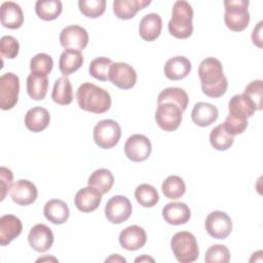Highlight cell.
<instances>
[{
    "instance_id": "22",
    "label": "cell",
    "mask_w": 263,
    "mask_h": 263,
    "mask_svg": "<svg viewBox=\"0 0 263 263\" xmlns=\"http://www.w3.org/2000/svg\"><path fill=\"white\" fill-rule=\"evenodd\" d=\"M218 116L219 112L217 107L204 102L196 103L191 112L192 121L200 127L211 125L218 119Z\"/></svg>"
},
{
    "instance_id": "12",
    "label": "cell",
    "mask_w": 263,
    "mask_h": 263,
    "mask_svg": "<svg viewBox=\"0 0 263 263\" xmlns=\"http://www.w3.org/2000/svg\"><path fill=\"white\" fill-rule=\"evenodd\" d=\"M60 43L65 49H73L81 52L88 43V33L80 26H67L60 34Z\"/></svg>"
},
{
    "instance_id": "4",
    "label": "cell",
    "mask_w": 263,
    "mask_h": 263,
    "mask_svg": "<svg viewBox=\"0 0 263 263\" xmlns=\"http://www.w3.org/2000/svg\"><path fill=\"white\" fill-rule=\"evenodd\" d=\"M171 248L176 259L181 263L194 262L199 256L198 243L189 231H180L173 235Z\"/></svg>"
},
{
    "instance_id": "17",
    "label": "cell",
    "mask_w": 263,
    "mask_h": 263,
    "mask_svg": "<svg viewBox=\"0 0 263 263\" xmlns=\"http://www.w3.org/2000/svg\"><path fill=\"white\" fill-rule=\"evenodd\" d=\"M119 243L127 251H137L143 248L147 241V235L145 230L138 226L132 225L124 228L119 233Z\"/></svg>"
},
{
    "instance_id": "31",
    "label": "cell",
    "mask_w": 263,
    "mask_h": 263,
    "mask_svg": "<svg viewBox=\"0 0 263 263\" xmlns=\"http://www.w3.org/2000/svg\"><path fill=\"white\" fill-rule=\"evenodd\" d=\"M162 103H174L178 105L182 111H185L189 103V98L183 88L166 87L157 97V104Z\"/></svg>"
},
{
    "instance_id": "9",
    "label": "cell",
    "mask_w": 263,
    "mask_h": 263,
    "mask_svg": "<svg viewBox=\"0 0 263 263\" xmlns=\"http://www.w3.org/2000/svg\"><path fill=\"white\" fill-rule=\"evenodd\" d=\"M204 226L210 236L225 239L232 231V220L225 212L214 211L208 215Z\"/></svg>"
},
{
    "instance_id": "20",
    "label": "cell",
    "mask_w": 263,
    "mask_h": 263,
    "mask_svg": "<svg viewBox=\"0 0 263 263\" xmlns=\"http://www.w3.org/2000/svg\"><path fill=\"white\" fill-rule=\"evenodd\" d=\"M1 24L4 28L18 29L24 23V13L18 4L12 1H6L1 4L0 9Z\"/></svg>"
},
{
    "instance_id": "43",
    "label": "cell",
    "mask_w": 263,
    "mask_h": 263,
    "mask_svg": "<svg viewBox=\"0 0 263 263\" xmlns=\"http://www.w3.org/2000/svg\"><path fill=\"white\" fill-rule=\"evenodd\" d=\"M222 124L224 125V128L227 130V133L234 137L236 135L242 134L246 130L248 127V120L237 119L228 115Z\"/></svg>"
},
{
    "instance_id": "1",
    "label": "cell",
    "mask_w": 263,
    "mask_h": 263,
    "mask_svg": "<svg viewBox=\"0 0 263 263\" xmlns=\"http://www.w3.org/2000/svg\"><path fill=\"white\" fill-rule=\"evenodd\" d=\"M198 77L201 81L202 92L210 98L222 97L228 87L223 67L216 58H205L198 66Z\"/></svg>"
},
{
    "instance_id": "24",
    "label": "cell",
    "mask_w": 263,
    "mask_h": 263,
    "mask_svg": "<svg viewBox=\"0 0 263 263\" xmlns=\"http://www.w3.org/2000/svg\"><path fill=\"white\" fill-rule=\"evenodd\" d=\"M25 125L33 133H40L44 130L50 121L49 112L40 106L33 107L25 115Z\"/></svg>"
},
{
    "instance_id": "2",
    "label": "cell",
    "mask_w": 263,
    "mask_h": 263,
    "mask_svg": "<svg viewBox=\"0 0 263 263\" xmlns=\"http://www.w3.org/2000/svg\"><path fill=\"white\" fill-rule=\"evenodd\" d=\"M76 100L80 109L96 114L107 112L112 103L110 93L106 89L90 82H84L78 87Z\"/></svg>"
},
{
    "instance_id": "35",
    "label": "cell",
    "mask_w": 263,
    "mask_h": 263,
    "mask_svg": "<svg viewBox=\"0 0 263 263\" xmlns=\"http://www.w3.org/2000/svg\"><path fill=\"white\" fill-rule=\"evenodd\" d=\"M234 142V137L227 133L223 124L214 127L210 134V143L216 150L225 151L229 149Z\"/></svg>"
},
{
    "instance_id": "23",
    "label": "cell",
    "mask_w": 263,
    "mask_h": 263,
    "mask_svg": "<svg viewBox=\"0 0 263 263\" xmlns=\"http://www.w3.org/2000/svg\"><path fill=\"white\" fill-rule=\"evenodd\" d=\"M162 21L157 13H148L143 16L139 25V34L145 41H154L161 33Z\"/></svg>"
},
{
    "instance_id": "3",
    "label": "cell",
    "mask_w": 263,
    "mask_h": 263,
    "mask_svg": "<svg viewBox=\"0 0 263 263\" xmlns=\"http://www.w3.org/2000/svg\"><path fill=\"white\" fill-rule=\"evenodd\" d=\"M193 9L192 6L184 0L176 1L172 10V18L167 28L172 36L178 39H186L193 32Z\"/></svg>"
},
{
    "instance_id": "11",
    "label": "cell",
    "mask_w": 263,
    "mask_h": 263,
    "mask_svg": "<svg viewBox=\"0 0 263 263\" xmlns=\"http://www.w3.org/2000/svg\"><path fill=\"white\" fill-rule=\"evenodd\" d=\"M152 151L150 140L140 134L132 135L124 144V153L126 157L135 162L146 160Z\"/></svg>"
},
{
    "instance_id": "19",
    "label": "cell",
    "mask_w": 263,
    "mask_h": 263,
    "mask_svg": "<svg viewBox=\"0 0 263 263\" xmlns=\"http://www.w3.org/2000/svg\"><path fill=\"white\" fill-rule=\"evenodd\" d=\"M191 211L185 202H168L162 209V218L171 225H182L189 221Z\"/></svg>"
},
{
    "instance_id": "8",
    "label": "cell",
    "mask_w": 263,
    "mask_h": 263,
    "mask_svg": "<svg viewBox=\"0 0 263 263\" xmlns=\"http://www.w3.org/2000/svg\"><path fill=\"white\" fill-rule=\"evenodd\" d=\"M20 79L11 72L4 73L0 77V105L2 110L12 109L18 99Z\"/></svg>"
},
{
    "instance_id": "18",
    "label": "cell",
    "mask_w": 263,
    "mask_h": 263,
    "mask_svg": "<svg viewBox=\"0 0 263 263\" xmlns=\"http://www.w3.org/2000/svg\"><path fill=\"white\" fill-rule=\"evenodd\" d=\"M228 110H229V116L248 120L249 117H252L257 111V108L253 101L247 97L245 93H238L234 95L229 103H228Z\"/></svg>"
},
{
    "instance_id": "29",
    "label": "cell",
    "mask_w": 263,
    "mask_h": 263,
    "mask_svg": "<svg viewBox=\"0 0 263 263\" xmlns=\"http://www.w3.org/2000/svg\"><path fill=\"white\" fill-rule=\"evenodd\" d=\"M51 99L59 105H69L73 101L72 84L67 76L58 78L53 84Z\"/></svg>"
},
{
    "instance_id": "16",
    "label": "cell",
    "mask_w": 263,
    "mask_h": 263,
    "mask_svg": "<svg viewBox=\"0 0 263 263\" xmlns=\"http://www.w3.org/2000/svg\"><path fill=\"white\" fill-rule=\"evenodd\" d=\"M101 201L102 193L91 186L79 189L74 197L75 206L82 213L93 212L99 208Z\"/></svg>"
},
{
    "instance_id": "44",
    "label": "cell",
    "mask_w": 263,
    "mask_h": 263,
    "mask_svg": "<svg viewBox=\"0 0 263 263\" xmlns=\"http://www.w3.org/2000/svg\"><path fill=\"white\" fill-rule=\"evenodd\" d=\"M12 181H13V174L11 170L5 166H1L0 167V191H1L0 200L1 201L5 198L8 190H10L12 186Z\"/></svg>"
},
{
    "instance_id": "42",
    "label": "cell",
    "mask_w": 263,
    "mask_h": 263,
    "mask_svg": "<svg viewBox=\"0 0 263 263\" xmlns=\"http://www.w3.org/2000/svg\"><path fill=\"white\" fill-rule=\"evenodd\" d=\"M247 97H249L253 103L255 104L257 110L262 109V96H263V82L262 80H254L250 82L243 92Z\"/></svg>"
},
{
    "instance_id": "7",
    "label": "cell",
    "mask_w": 263,
    "mask_h": 263,
    "mask_svg": "<svg viewBox=\"0 0 263 263\" xmlns=\"http://www.w3.org/2000/svg\"><path fill=\"white\" fill-rule=\"evenodd\" d=\"M183 111L174 103L158 104L155 112V121L164 132L176 130L182 122Z\"/></svg>"
},
{
    "instance_id": "13",
    "label": "cell",
    "mask_w": 263,
    "mask_h": 263,
    "mask_svg": "<svg viewBox=\"0 0 263 263\" xmlns=\"http://www.w3.org/2000/svg\"><path fill=\"white\" fill-rule=\"evenodd\" d=\"M109 80L121 89H129L137 82V73L135 69L122 62L113 63L109 71Z\"/></svg>"
},
{
    "instance_id": "25",
    "label": "cell",
    "mask_w": 263,
    "mask_h": 263,
    "mask_svg": "<svg viewBox=\"0 0 263 263\" xmlns=\"http://www.w3.org/2000/svg\"><path fill=\"white\" fill-rule=\"evenodd\" d=\"M163 71L166 78L171 80H181L190 73L191 63L185 57H174L166 61Z\"/></svg>"
},
{
    "instance_id": "45",
    "label": "cell",
    "mask_w": 263,
    "mask_h": 263,
    "mask_svg": "<svg viewBox=\"0 0 263 263\" xmlns=\"http://www.w3.org/2000/svg\"><path fill=\"white\" fill-rule=\"evenodd\" d=\"M261 32H262V22H259L257 27L254 28L253 33H252V40L253 43L256 44L258 47H262V37H261Z\"/></svg>"
},
{
    "instance_id": "32",
    "label": "cell",
    "mask_w": 263,
    "mask_h": 263,
    "mask_svg": "<svg viewBox=\"0 0 263 263\" xmlns=\"http://www.w3.org/2000/svg\"><path fill=\"white\" fill-rule=\"evenodd\" d=\"M63 5L60 0H38L35 4L37 16L43 21H53L60 16Z\"/></svg>"
},
{
    "instance_id": "47",
    "label": "cell",
    "mask_w": 263,
    "mask_h": 263,
    "mask_svg": "<svg viewBox=\"0 0 263 263\" xmlns=\"http://www.w3.org/2000/svg\"><path fill=\"white\" fill-rule=\"evenodd\" d=\"M142 261H151V262H153L154 260H153L152 258H149V257H147V256L139 257V258H137V259L135 260V262H142Z\"/></svg>"
},
{
    "instance_id": "40",
    "label": "cell",
    "mask_w": 263,
    "mask_h": 263,
    "mask_svg": "<svg viewBox=\"0 0 263 263\" xmlns=\"http://www.w3.org/2000/svg\"><path fill=\"white\" fill-rule=\"evenodd\" d=\"M230 260V251L224 245H214L210 247L204 256L206 263H228Z\"/></svg>"
},
{
    "instance_id": "14",
    "label": "cell",
    "mask_w": 263,
    "mask_h": 263,
    "mask_svg": "<svg viewBox=\"0 0 263 263\" xmlns=\"http://www.w3.org/2000/svg\"><path fill=\"white\" fill-rule=\"evenodd\" d=\"M53 233L51 229L45 224L34 225L29 232L28 241L32 249L39 253H45L48 251L53 243Z\"/></svg>"
},
{
    "instance_id": "33",
    "label": "cell",
    "mask_w": 263,
    "mask_h": 263,
    "mask_svg": "<svg viewBox=\"0 0 263 263\" xmlns=\"http://www.w3.org/2000/svg\"><path fill=\"white\" fill-rule=\"evenodd\" d=\"M114 183V177L112 173L107 168L96 170L88 178V186L95 187L102 194H105L110 191Z\"/></svg>"
},
{
    "instance_id": "37",
    "label": "cell",
    "mask_w": 263,
    "mask_h": 263,
    "mask_svg": "<svg viewBox=\"0 0 263 263\" xmlns=\"http://www.w3.org/2000/svg\"><path fill=\"white\" fill-rule=\"evenodd\" d=\"M53 67L52 58L44 52L37 53L30 61V70L31 73L47 77V75L51 72Z\"/></svg>"
},
{
    "instance_id": "34",
    "label": "cell",
    "mask_w": 263,
    "mask_h": 263,
    "mask_svg": "<svg viewBox=\"0 0 263 263\" xmlns=\"http://www.w3.org/2000/svg\"><path fill=\"white\" fill-rule=\"evenodd\" d=\"M163 195L170 199H179L186 192L184 180L179 176H168L161 185Z\"/></svg>"
},
{
    "instance_id": "5",
    "label": "cell",
    "mask_w": 263,
    "mask_h": 263,
    "mask_svg": "<svg viewBox=\"0 0 263 263\" xmlns=\"http://www.w3.org/2000/svg\"><path fill=\"white\" fill-rule=\"evenodd\" d=\"M248 0H225L224 22L226 27L233 32L243 31L250 23Z\"/></svg>"
},
{
    "instance_id": "46",
    "label": "cell",
    "mask_w": 263,
    "mask_h": 263,
    "mask_svg": "<svg viewBox=\"0 0 263 263\" xmlns=\"http://www.w3.org/2000/svg\"><path fill=\"white\" fill-rule=\"evenodd\" d=\"M106 262H112V261H119V262H126V260L124 259V258H122V257H120L118 254H115V255H112L110 258H108V259H106L105 260Z\"/></svg>"
},
{
    "instance_id": "15",
    "label": "cell",
    "mask_w": 263,
    "mask_h": 263,
    "mask_svg": "<svg viewBox=\"0 0 263 263\" xmlns=\"http://www.w3.org/2000/svg\"><path fill=\"white\" fill-rule=\"evenodd\" d=\"M9 194L16 204L29 205L36 200L38 191L35 184L31 181L21 179L12 184Z\"/></svg>"
},
{
    "instance_id": "28",
    "label": "cell",
    "mask_w": 263,
    "mask_h": 263,
    "mask_svg": "<svg viewBox=\"0 0 263 263\" xmlns=\"http://www.w3.org/2000/svg\"><path fill=\"white\" fill-rule=\"evenodd\" d=\"M83 64V57L80 51L65 49L59 60V69L64 76L76 72Z\"/></svg>"
},
{
    "instance_id": "38",
    "label": "cell",
    "mask_w": 263,
    "mask_h": 263,
    "mask_svg": "<svg viewBox=\"0 0 263 263\" xmlns=\"http://www.w3.org/2000/svg\"><path fill=\"white\" fill-rule=\"evenodd\" d=\"M113 62L105 57H99L93 59L88 67L89 74L101 81L109 80V71Z\"/></svg>"
},
{
    "instance_id": "30",
    "label": "cell",
    "mask_w": 263,
    "mask_h": 263,
    "mask_svg": "<svg viewBox=\"0 0 263 263\" xmlns=\"http://www.w3.org/2000/svg\"><path fill=\"white\" fill-rule=\"evenodd\" d=\"M26 86L29 97L35 101H40L43 100L47 93L48 79L47 77L31 73L27 77Z\"/></svg>"
},
{
    "instance_id": "6",
    "label": "cell",
    "mask_w": 263,
    "mask_h": 263,
    "mask_svg": "<svg viewBox=\"0 0 263 263\" xmlns=\"http://www.w3.org/2000/svg\"><path fill=\"white\" fill-rule=\"evenodd\" d=\"M95 143L102 149H111L116 146L121 137V127L119 123L112 119L99 121L92 132Z\"/></svg>"
},
{
    "instance_id": "39",
    "label": "cell",
    "mask_w": 263,
    "mask_h": 263,
    "mask_svg": "<svg viewBox=\"0 0 263 263\" xmlns=\"http://www.w3.org/2000/svg\"><path fill=\"white\" fill-rule=\"evenodd\" d=\"M78 7L80 12L90 18L100 17L106 10L105 0H79Z\"/></svg>"
},
{
    "instance_id": "21",
    "label": "cell",
    "mask_w": 263,
    "mask_h": 263,
    "mask_svg": "<svg viewBox=\"0 0 263 263\" xmlns=\"http://www.w3.org/2000/svg\"><path fill=\"white\" fill-rule=\"evenodd\" d=\"M23 230L22 221L13 215H4L0 218V245H9Z\"/></svg>"
},
{
    "instance_id": "27",
    "label": "cell",
    "mask_w": 263,
    "mask_h": 263,
    "mask_svg": "<svg viewBox=\"0 0 263 263\" xmlns=\"http://www.w3.org/2000/svg\"><path fill=\"white\" fill-rule=\"evenodd\" d=\"M150 3V0H115L113 2V12L120 20H130L139 10Z\"/></svg>"
},
{
    "instance_id": "26",
    "label": "cell",
    "mask_w": 263,
    "mask_h": 263,
    "mask_svg": "<svg viewBox=\"0 0 263 263\" xmlns=\"http://www.w3.org/2000/svg\"><path fill=\"white\" fill-rule=\"evenodd\" d=\"M43 214L46 220L52 224L61 225L69 219L70 211L65 201L61 199H50L45 203Z\"/></svg>"
},
{
    "instance_id": "36",
    "label": "cell",
    "mask_w": 263,
    "mask_h": 263,
    "mask_svg": "<svg viewBox=\"0 0 263 263\" xmlns=\"http://www.w3.org/2000/svg\"><path fill=\"white\" fill-rule=\"evenodd\" d=\"M135 197L137 202L144 208H152L159 200L157 190L150 184L139 185L135 190Z\"/></svg>"
},
{
    "instance_id": "41",
    "label": "cell",
    "mask_w": 263,
    "mask_h": 263,
    "mask_svg": "<svg viewBox=\"0 0 263 263\" xmlns=\"http://www.w3.org/2000/svg\"><path fill=\"white\" fill-rule=\"evenodd\" d=\"M20 44L13 36H3L0 40V52L2 58L14 59L18 54Z\"/></svg>"
},
{
    "instance_id": "10",
    "label": "cell",
    "mask_w": 263,
    "mask_h": 263,
    "mask_svg": "<svg viewBox=\"0 0 263 263\" xmlns=\"http://www.w3.org/2000/svg\"><path fill=\"white\" fill-rule=\"evenodd\" d=\"M132 211L133 206L129 199L123 195H116L107 201L105 216L109 222L121 224L130 217Z\"/></svg>"
}]
</instances>
